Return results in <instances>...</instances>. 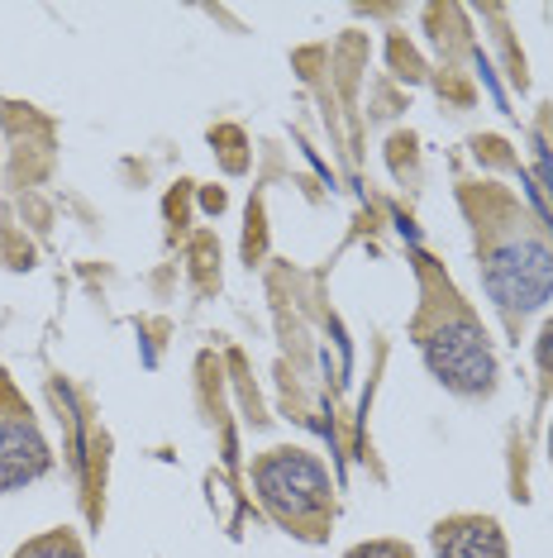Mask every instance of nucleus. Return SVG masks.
I'll list each match as a JSON object with an SVG mask.
<instances>
[{"mask_svg": "<svg viewBox=\"0 0 553 558\" xmlns=\"http://www.w3.org/2000/svg\"><path fill=\"white\" fill-rule=\"evenodd\" d=\"M354 558H410V549H401V544H368Z\"/></svg>", "mask_w": 553, "mask_h": 558, "instance_id": "7", "label": "nucleus"}, {"mask_svg": "<svg viewBox=\"0 0 553 558\" xmlns=\"http://www.w3.org/2000/svg\"><path fill=\"white\" fill-rule=\"evenodd\" d=\"M434 544L439 558H506V539L492 520H448Z\"/></svg>", "mask_w": 553, "mask_h": 558, "instance_id": "5", "label": "nucleus"}, {"mask_svg": "<svg viewBox=\"0 0 553 558\" xmlns=\"http://www.w3.org/2000/svg\"><path fill=\"white\" fill-rule=\"evenodd\" d=\"M48 468V453H44V439L34 421L20 411L0 415V492L10 487H24V482H34Z\"/></svg>", "mask_w": 553, "mask_h": 558, "instance_id": "4", "label": "nucleus"}, {"mask_svg": "<svg viewBox=\"0 0 553 558\" xmlns=\"http://www.w3.org/2000/svg\"><path fill=\"white\" fill-rule=\"evenodd\" d=\"M539 363H544L549 373H553V325L544 329V335H539Z\"/></svg>", "mask_w": 553, "mask_h": 558, "instance_id": "8", "label": "nucleus"}, {"mask_svg": "<svg viewBox=\"0 0 553 558\" xmlns=\"http://www.w3.org/2000/svg\"><path fill=\"white\" fill-rule=\"evenodd\" d=\"M20 558H82V549L67 535H48V539H34L29 549H20Z\"/></svg>", "mask_w": 553, "mask_h": 558, "instance_id": "6", "label": "nucleus"}, {"mask_svg": "<svg viewBox=\"0 0 553 558\" xmlns=\"http://www.w3.org/2000/svg\"><path fill=\"white\" fill-rule=\"evenodd\" d=\"M254 482H258L262 501H268L282 520H292V525L316 520L324 511V501H330V482H324L320 463L306 459V453H292V449L262 459L254 468Z\"/></svg>", "mask_w": 553, "mask_h": 558, "instance_id": "3", "label": "nucleus"}, {"mask_svg": "<svg viewBox=\"0 0 553 558\" xmlns=\"http://www.w3.org/2000/svg\"><path fill=\"white\" fill-rule=\"evenodd\" d=\"M425 363L434 367V377H444V387L472 391V397L496 383L492 344L468 315H448L425 329Z\"/></svg>", "mask_w": 553, "mask_h": 558, "instance_id": "1", "label": "nucleus"}, {"mask_svg": "<svg viewBox=\"0 0 553 558\" xmlns=\"http://www.w3.org/2000/svg\"><path fill=\"white\" fill-rule=\"evenodd\" d=\"M487 291H492L511 315L544 306L553 296V253L544 244H534V239L501 244L492 258H487Z\"/></svg>", "mask_w": 553, "mask_h": 558, "instance_id": "2", "label": "nucleus"}]
</instances>
